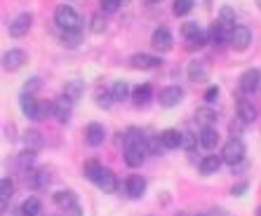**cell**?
Instances as JSON below:
<instances>
[{
    "mask_svg": "<svg viewBox=\"0 0 261 216\" xmlns=\"http://www.w3.org/2000/svg\"><path fill=\"white\" fill-rule=\"evenodd\" d=\"M221 157H224V162L226 165H231V167L240 165V162L245 160V144L238 137H233L231 141H226L224 144V148H221Z\"/></svg>",
    "mask_w": 261,
    "mask_h": 216,
    "instance_id": "6da1fadb",
    "label": "cell"
},
{
    "mask_svg": "<svg viewBox=\"0 0 261 216\" xmlns=\"http://www.w3.org/2000/svg\"><path fill=\"white\" fill-rule=\"evenodd\" d=\"M55 24L64 31H71V29H80V17L78 12L73 10L71 5H59L55 10Z\"/></svg>",
    "mask_w": 261,
    "mask_h": 216,
    "instance_id": "7a4b0ae2",
    "label": "cell"
},
{
    "mask_svg": "<svg viewBox=\"0 0 261 216\" xmlns=\"http://www.w3.org/2000/svg\"><path fill=\"white\" fill-rule=\"evenodd\" d=\"M228 42H231V47L236 49V52H245V49L249 47V42H252V31H249L247 26H236V29L231 31Z\"/></svg>",
    "mask_w": 261,
    "mask_h": 216,
    "instance_id": "3957f363",
    "label": "cell"
},
{
    "mask_svg": "<svg viewBox=\"0 0 261 216\" xmlns=\"http://www.w3.org/2000/svg\"><path fill=\"white\" fill-rule=\"evenodd\" d=\"M240 92H245V94H254L256 90H259L261 85V71L259 68H247V71L240 75Z\"/></svg>",
    "mask_w": 261,
    "mask_h": 216,
    "instance_id": "277c9868",
    "label": "cell"
},
{
    "mask_svg": "<svg viewBox=\"0 0 261 216\" xmlns=\"http://www.w3.org/2000/svg\"><path fill=\"white\" fill-rule=\"evenodd\" d=\"M184 99V90L181 87H176V85H170V87H165V90H160L158 94V101L163 108H174L179 106Z\"/></svg>",
    "mask_w": 261,
    "mask_h": 216,
    "instance_id": "5b68a950",
    "label": "cell"
},
{
    "mask_svg": "<svg viewBox=\"0 0 261 216\" xmlns=\"http://www.w3.org/2000/svg\"><path fill=\"white\" fill-rule=\"evenodd\" d=\"M49 183V174L47 169H26V186L33 188V191H40V188H47Z\"/></svg>",
    "mask_w": 261,
    "mask_h": 216,
    "instance_id": "8992f818",
    "label": "cell"
},
{
    "mask_svg": "<svg viewBox=\"0 0 261 216\" xmlns=\"http://www.w3.org/2000/svg\"><path fill=\"white\" fill-rule=\"evenodd\" d=\"M31 24H33V17H31L29 12H21L17 19H14L12 24H10V36L12 38H24L26 33L31 31Z\"/></svg>",
    "mask_w": 261,
    "mask_h": 216,
    "instance_id": "52a82bcc",
    "label": "cell"
},
{
    "mask_svg": "<svg viewBox=\"0 0 261 216\" xmlns=\"http://www.w3.org/2000/svg\"><path fill=\"white\" fill-rule=\"evenodd\" d=\"M151 45L158 52H170L172 49V33L167 29H155L153 31V36H151Z\"/></svg>",
    "mask_w": 261,
    "mask_h": 216,
    "instance_id": "ba28073f",
    "label": "cell"
},
{
    "mask_svg": "<svg viewBox=\"0 0 261 216\" xmlns=\"http://www.w3.org/2000/svg\"><path fill=\"white\" fill-rule=\"evenodd\" d=\"M125 193H127L132 200H139L146 193V179L139 174H132L127 181H125Z\"/></svg>",
    "mask_w": 261,
    "mask_h": 216,
    "instance_id": "9c48e42d",
    "label": "cell"
},
{
    "mask_svg": "<svg viewBox=\"0 0 261 216\" xmlns=\"http://www.w3.org/2000/svg\"><path fill=\"white\" fill-rule=\"evenodd\" d=\"M24 61H26L24 49H10L3 57V66H5V71H19V68L24 66Z\"/></svg>",
    "mask_w": 261,
    "mask_h": 216,
    "instance_id": "30bf717a",
    "label": "cell"
},
{
    "mask_svg": "<svg viewBox=\"0 0 261 216\" xmlns=\"http://www.w3.org/2000/svg\"><path fill=\"white\" fill-rule=\"evenodd\" d=\"M158 137H160V144H163V148H167V150L181 148V139H184V134L179 132V129H163V132H160Z\"/></svg>",
    "mask_w": 261,
    "mask_h": 216,
    "instance_id": "8fae6325",
    "label": "cell"
},
{
    "mask_svg": "<svg viewBox=\"0 0 261 216\" xmlns=\"http://www.w3.org/2000/svg\"><path fill=\"white\" fill-rule=\"evenodd\" d=\"M19 108H21V113H24L26 118H31V120L38 118V101L31 92H24V94L19 96Z\"/></svg>",
    "mask_w": 261,
    "mask_h": 216,
    "instance_id": "7c38bea8",
    "label": "cell"
},
{
    "mask_svg": "<svg viewBox=\"0 0 261 216\" xmlns=\"http://www.w3.org/2000/svg\"><path fill=\"white\" fill-rule=\"evenodd\" d=\"M129 66L141 68V71H148V68H158L160 59L158 57H151V54H134L132 59H129Z\"/></svg>",
    "mask_w": 261,
    "mask_h": 216,
    "instance_id": "4fadbf2b",
    "label": "cell"
},
{
    "mask_svg": "<svg viewBox=\"0 0 261 216\" xmlns=\"http://www.w3.org/2000/svg\"><path fill=\"white\" fill-rule=\"evenodd\" d=\"M103 139H106V129H103V125H99V122H90L85 129V141L90 146H99L103 144Z\"/></svg>",
    "mask_w": 261,
    "mask_h": 216,
    "instance_id": "5bb4252c",
    "label": "cell"
},
{
    "mask_svg": "<svg viewBox=\"0 0 261 216\" xmlns=\"http://www.w3.org/2000/svg\"><path fill=\"white\" fill-rule=\"evenodd\" d=\"M71 106L73 101L68 99V96H59V99H55V118L59 122H68L71 120Z\"/></svg>",
    "mask_w": 261,
    "mask_h": 216,
    "instance_id": "9a60e30c",
    "label": "cell"
},
{
    "mask_svg": "<svg viewBox=\"0 0 261 216\" xmlns=\"http://www.w3.org/2000/svg\"><path fill=\"white\" fill-rule=\"evenodd\" d=\"M146 146H127L125 148V162H127L129 167H139L141 162H144V157H146Z\"/></svg>",
    "mask_w": 261,
    "mask_h": 216,
    "instance_id": "2e32d148",
    "label": "cell"
},
{
    "mask_svg": "<svg viewBox=\"0 0 261 216\" xmlns=\"http://www.w3.org/2000/svg\"><path fill=\"white\" fill-rule=\"evenodd\" d=\"M186 73H189L191 83H205V80L210 78V71H207V66L202 64V61H191L189 68H186Z\"/></svg>",
    "mask_w": 261,
    "mask_h": 216,
    "instance_id": "e0dca14e",
    "label": "cell"
},
{
    "mask_svg": "<svg viewBox=\"0 0 261 216\" xmlns=\"http://www.w3.org/2000/svg\"><path fill=\"white\" fill-rule=\"evenodd\" d=\"M97 186L101 188L103 193H116V191H118V179H116V174H113L111 169L103 167L101 174H99V179H97Z\"/></svg>",
    "mask_w": 261,
    "mask_h": 216,
    "instance_id": "ac0fdd59",
    "label": "cell"
},
{
    "mask_svg": "<svg viewBox=\"0 0 261 216\" xmlns=\"http://www.w3.org/2000/svg\"><path fill=\"white\" fill-rule=\"evenodd\" d=\"M221 162H224V157L221 155H205L200 160V174H217L219 169H221Z\"/></svg>",
    "mask_w": 261,
    "mask_h": 216,
    "instance_id": "d6986e66",
    "label": "cell"
},
{
    "mask_svg": "<svg viewBox=\"0 0 261 216\" xmlns=\"http://www.w3.org/2000/svg\"><path fill=\"white\" fill-rule=\"evenodd\" d=\"M195 122L200 127H214L217 125V111H212L210 106H202L195 111Z\"/></svg>",
    "mask_w": 261,
    "mask_h": 216,
    "instance_id": "ffe728a7",
    "label": "cell"
},
{
    "mask_svg": "<svg viewBox=\"0 0 261 216\" xmlns=\"http://www.w3.org/2000/svg\"><path fill=\"white\" fill-rule=\"evenodd\" d=\"M200 146L202 148H207V150H212V148H217V144H219V132L214 129V127H202L200 129Z\"/></svg>",
    "mask_w": 261,
    "mask_h": 216,
    "instance_id": "44dd1931",
    "label": "cell"
},
{
    "mask_svg": "<svg viewBox=\"0 0 261 216\" xmlns=\"http://www.w3.org/2000/svg\"><path fill=\"white\" fill-rule=\"evenodd\" d=\"M238 118L247 125V122H252L256 118V108H254V103L252 101H247V99H240L238 101Z\"/></svg>",
    "mask_w": 261,
    "mask_h": 216,
    "instance_id": "7402d4cb",
    "label": "cell"
},
{
    "mask_svg": "<svg viewBox=\"0 0 261 216\" xmlns=\"http://www.w3.org/2000/svg\"><path fill=\"white\" fill-rule=\"evenodd\" d=\"M52 200H55V204L64 211H66L68 207H73V204H78V198H75V193L73 191H59V193H55V198Z\"/></svg>",
    "mask_w": 261,
    "mask_h": 216,
    "instance_id": "603a6c76",
    "label": "cell"
},
{
    "mask_svg": "<svg viewBox=\"0 0 261 216\" xmlns=\"http://www.w3.org/2000/svg\"><path fill=\"white\" fill-rule=\"evenodd\" d=\"M83 92H85V83L83 80H68L66 87H64V96H68L73 103L83 96Z\"/></svg>",
    "mask_w": 261,
    "mask_h": 216,
    "instance_id": "cb8c5ba5",
    "label": "cell"
},
{
    "mask_svg": "<svg viewBox=\"0 0 261 216\" xmlns=\"http://www.w3.org/2000/svg\"><path fill=\"white\" fill-rule=\"evenodd\" d=\"M80 40H83V31L80 29H71V31H64L61 33V45L64 47H78L80 45Z\"/></svg>",
    "mask_w": 261,
    "mask_h": 216,
    "instance_id": "d4e9b609",
    "label": "cell"
},
{
    "mask_svg": "<svg viewBox=\"0 0 261 216\" xmlns=\"http://www.w3.org/2000/svg\"><path fill=\"white\" fill-rule=\"evenodd\" d=\"M43 144H45V141H43V134L36 132V129H29V132L24 134V146L29 150H40V148H43Z\"/></svg>",
    "mask_w": 261,
    "mask_h": 216,
    "instance_id": "484cf974",
    "label": "cell"
},
{
    "mask_svg": "<svg viewBox=\"0 0 261 216\" xmlns=\"http://www.w3.org/2000/svg\"><path fill=\"white\" fill-rule=\"evenodd\" d=\"M219 21H221V26H224L228 33H231V31L238 26V24H236V12H233L228 5L221 7V12H219Z\"/></svg>",
    "mask_w": 261,
    "mask_h": 216,
    "instance_id": "4316f807",
    "label": "cell"
},
{
    "mask_svg": "<svg viewBox=\"0 0 261 216\" xmlns=\"http://www.w3.org/2000/svg\"><path fill=\"white\" fill-rule=\"evenodd\" d=\"M151 96H153V90H151V85H139L137 90H134L132 99L137 106H146V103L151 101Z\"/></svg>",
    "mask_w": 261,
    "mask_h": 216,
    "instance_id": "83f0119b",
    "label": "cell"
},
{
    "mask_svg": "<svg viewBox=\"0 0 261 216\" xmlns=\"http://www.w3.org/2000/svg\"><path fill=\"white\" fill-rule=\"evenodd\" d=\"M40 214V200L38 198H26L21 202V216H38Z\"/></svg>",
    "mask_w": 261,
    "mask_h": 216,
    "instance_id": "f1b7e54d",
    "label": "cell"
},
{
    "mask_svg": "<svg viewBox=\"0 0 261 216\" xmlns=\"http://www.w3.org/2000/svg\"><path fill=\"white\" fill-rule=\"evenodd\" d=\"M101 165H99L97 160H87L85 162V167H83V172H85V179H90L92 183H97V179H99V174H101Z\"/></svg>",
    "mask_w": 261,
    "mask_h": 216,
    "instance_id": "f546056e",
    "label": "cell"
},
{
    "mask_svg": "<svg viewBox=\"0 0 261 216\" xmlns=\"http://www.w3.org/2000/svg\"><path fill=\"white\" fill-rule=\"evenodd\" d=\"M111 92H113V99H116V101H125L129 96V85L125 83V80H116L113 87H111Z\"/></svg>",
    "mask_w": 261,
    "mask_h": 216,
    "instance_id": "4dcf8cb0",
    "label": "cell"
},
{
    "mask_svg": "<svg viewBox=\"0 0 261 216\" xmlns=\"http://www.w3.org/2000/svg\"><path fill=\"white\" fill-rule=\"evenodd\" d=\"M193 0H174V7H172V12L176 14V17H186V14L193 10Z\"/></svg>",
    "mask_w": 261,
    "mask_h": 216,
    "instance_id": "1f68e13d",
    "label": "cell"
},
{
    "mask_svg": "<svg viewBox=\"0 0 261 216\" xmlns=\"http://www.w3.org/2000/svg\"><path fill=\"white\" fill-rule=\"evenodd\" d=\"M202 33V29H200V24L198 21H186V24L181 26V36L186 38V40H191V38H195V36H200Z\"/></svg>",
    "mask_w": 261,
    "mask_h": 216,
    "instance_id": "d6a6232c",
    "label": "cell"
},
{
    "mask_svg": "<svg viewBox=\"0 0 261 216\" xmlns=\"http://www.w3.org/2000/svg\"><path fill=\"white\" fill-rule=\"evenodd\" d=\"M106 26H109V21H106V17L103 14H94L92 17V33H97V36H101L103 31H106Z\"/></svg>",
    "mask_w": 261,
    "mask_h": 216,
    "instance_id": "836d02e7",
    "label": "cell"
},
{
    "mask_svg": "<svg viewBox=\"0 0 261 216\" xmlns=\"http://www.w3.org/2000/svg\"><path fill=\"white\" fill-rule=\"evenodd\" d=\"M0 195L3 198H12L14 195V181L10 176H5V179L0 181Z\"/></svg>",
    "mask_w": 261,
    "mask_h": 216,
    "instance_id": "e575fe53",
    "label": "cell"
},
{
    "mask_svg": "<svg viewBox=\"0 0 261 216\" xmlns=\"http://www.w3.org/2000/svg\"><path fill=\"white\" fill-rule=\"evenodd\" d=\"M111 101H116V99H113V92H109V90H97V103H99V106L109 108Z\"/></svg>",
    "mask_w": 261,
    "mask_h": 216,
    "instance_id": "d590c367",
    "label": "cell"
},
{
    "mask_svg": "<svg viewBox=\"0 0 261 216\" xmlns=\"http://www.w3.org/2000/svg\"><path fill=\"white\" fill-rule=\"evenodd\" d=\"M195 144H200V139L193 137V134H189V132L184 134V139H181V148H184V150H193Z\"/></svg>",
    "mask_w": 261,
    "mask_h": 216,
    "instance_id": "8d00e7d4",
    "label": "cell"
},
{
    "mask_svg": "<svg viewBox=\"0 0 261 216\" xmlns=\"http://www.w3.org/2000/svg\"><path fill=\"white\" fill-rule=\"evenodd\" d=\"M120 3L122 0H101V10L103 12H116Z\"/></svg>",
    "mask_w": 261,
    "mask_h": 216,
    "instance_id": "74e56055",
    "label": "cell"
},
{
    "mask_svg": "<svg viewBox=\"0 0 261 216\" xmlns=\"http://www.w3.org/2000/svg\"><path fill=\"white\" fill-rule=\"evenodd\" d=\"M247 188H249V183H247V181H243V183H238V186L231 188V195H233V198H243Z\"/></svg>",
    "mask_w": 261,
    "mask_h": 216,
    "instance_id": "f35d334b",
    "label": "cell"
},
{
    "mask_svg": "<svg viewBox=\"0 0 261 216\" xmlns=\"http://www.w3.org/2000/svg\"><path fill=\"white\" fill-rule=\"evenodd\" d=\"M219 99V87H210V90L205 92V101L207 103H214Z\"/></svg>",
    "mask_w": 261,
    "mask_h": 216,
    "instance_id": "ab89813d",
    "label": "cell"
},
{
    "mask_svg": "<svg viewBox=\"0 0 261 216\" xmlns=\"http://www.w3.org/2000/svg\"><path fill=\"white\" fill-rule=\"evenodd\" d=\"M243 125H245V122L240 120V118H238V122H233V125H231V134H233V137H238V134L243 132Z\"/></svg>",
    "mask_w": 261,
    "mask_h": 216,
    "instance_id": "60d3db41",
    "label": "cell"
},
{
    "mask_svg": "<svg viewBox=\"0 0 261 216\" xmlns=\"http://www.w3.org/2000/svg\"><path fill=\"white\" fill-rule=\"evenodd\" d=\"M66 216H83V209H80V204H73L66 209Z\"/></svg>",
    "mask_w": 261,
    "mask_h": 216,
    "instance_id": "b9f144b4",
    "label": "cell"
},
{
    "mask_svg": "<svg viewBox=\"0 0 261 216\" xmlns=\"http://www.w3.org/2000/svg\"><path fill=\"white\" fill-rule=\"evenodd\" d=\"M38 85H40V83H38V78H33V80H31V85H26V90H24V92H33V90L38 87Z\"/></svg>",
    "mask_w": 261,
    "mask_h": 216,
    "instance_id": "7bdbcfd3",
    "label": "cell"
},
{
    "mask_svg": "<svg viewBox=\"0 0 261 216\" xmlns=\"http://www.w3.org/2000/svg\"><path fill=\"white\" fill-rule=\"evenodd\" d=\"M210 216H226V211L224 209H212V214Z\"/></svg>",
    "mask_w": 261,
    "mask_h": 216,
    "instance_id": "ee69618b",
    "label": "cell"
},
{
    "mask_svg": "<svg viewBox=\"0 0 261 216\" xmlns=\"http://www.w3.org/2000/svg\"><path fill=\"white\" fill-rule=\"evenodd\" d=\"M254 216H261V204L256 207V211H254Z\"/></svg>",
    "mask_w": 261,
    "mask_h": 216,
    "instance_id": "f6af8a7d",
    "label": "cell"
},
{
    "mask_svg": "<svg viewBox=\"0 0 261 216\" xmlns=\"http://www.w3.org/2000/svg\"><path fill=\"white\" fill-rule=\"evenodd\" d=\"M148 3H163V0H148Z\"/></svg>",
    "mask_w": 261,
    "mask_h": 216,
    "instance_id": "bcb514c9",
    "label": "cell"
},
{
    "mask_svg": "<svg viewBox=\"0 0 261 216\" xmlns=\"http://www.w3.org/2000/svg\"><path fill=\"white\" fill-rule=\"evenodd\" d=\"M256 5H259V10H261V0H256Z\"/></svg>",
    "mask_w": 261,
    "mask_h": 216,
    "instance_id": "7dc6e473",
    "label": "cell"
},
{
    "mask_svg": "<svg viewBox=\"0 0 261 216\" xmlns=\"http://www.w3.org/2000/svg\"><path fill=\"white\" fill-rule=\"evenodd\" d=\"M176 216H186V214H184V211H179V214H176Z\"/></svg>",
    "mask_w": 261,
    "mask_h": 216,
    "instance_id": "c3c4849f",
    "label": "cell"
},
{
    "mask_svg": "<svg viewBox=\"0 0 261 216\" xmlns=\"http://www.w3.org/2000/svg\"><path fill=\"white\" fill-rule=\"evenodd\" d=\"M193 216H207V214H193Z\"/></svg>",
    "mask_w": 261,
    "mask_h": 216,
    "instance_id": "681fc988",
    "label": "cell"
}]
</instances>
